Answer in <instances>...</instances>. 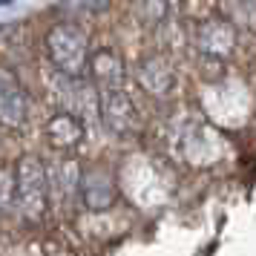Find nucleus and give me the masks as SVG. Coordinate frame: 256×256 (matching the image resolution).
I'll use <instances>...</instances> for the list:
<instances>
[{"label": "nucleus", "instance_id": "nucleus-1", "mask_svg": "<svg viewBox=\"0 0 256 256\" xmlns=\"http://www.w3.org/2000/svg\"><path fill=\"white\" fill-rule=\"evenodd\" d=\"M44 52L60 78H84L86 75L90 38L78 24H72V20L52 24L44 35Z\"/></svg>", "mask_w": 256, "mask_h": 256}, {"label": "nucleus", "instance_id": "nucleus-2", "mask_svg": "<svg viewBox=\"0 0 256 256\" xmlns=\"http://www.w3.org/2000/svg\"><path fill=\"white\" fill-rule=\"evenodd\" d=\"M14 176V204L20 210V216L29 222H38L46 216L49 210V173L46 164L38 156L26 152L20 156L12 167Z\"/></svg>", "mask_w": 256, "mask_h": 256}, {"label": "nucleus", "instance_id": "nucleus-3", "mask_svg": "<svg viewBox=\"0 0 256 256\" xmlns=\"http://www.w3.org/2000/svg\"><path fill=\"white\" fill-rule=\"evenodd\" d=\"M98 118L106 127V132L118 138H127L138 130V106L124 86L98 92Z\"/></svg>", "mask_w": 256, "mask_h": 256}, {"label": "nucleus", "instance_id": "nucleus-4", "mask_svg": "<svg viewBox=\"0 0 256 256\" xmlns=\"http://www.w3.org/2000/svg\"><path fill=\"white\" fill-rule=\"evenodd\" d=\"M196 49L213 60H228L239 49V29L224 18H208L196 26Z\"/></svg>", "mask_w": 256, "mask_h": 256}, {"label": "nucleus", "instance_id": "nucleus-5", "mask_svg": "<svg viewBox=\"0 0 256 256\" xmlns=\"http://www.w3.org/2000/svg\"><path fill=\"white\" fill-rule=\"evenodd\" d=\"M127 60L124 55L118 52L116 46H98V49H90L86 55V75L92 86L101 92V90H118L127 84Z\"/></svg>", "mask_w": 256, "mask_h": 256}, {"label": "nucleus", "instance_id": "nucleus-6", "mask_svg": "<svg viewBox=\"0 0 256 256\" xmlns=\"http://www.w3.org/2000/svg\"><path fill=\"white\" fill-rule=\"evenodd\" d=\"M78 198L86 210L92 213H104L118 202V184L116 176L106 167H81V178H78Z\"/></svg>", "mask_w": 256, "mask_h": 256}, {"label": "nucleus", "instance_id": "nucleus-7", "mask_svg": "<svg viewBox=\"0 0 256 256\" xmlns=\"http://www.w3.org/2000/svg\"><path fill=\"white\" fill-rule=\"evenodd\" d=\"M29 118V92L14 70L0 66V127L20 130Z\"/></svg>", "mask_w": 256, "mask_h": 256}, {"label": "nucleus", "instance_id": "nucleus-8", "mask_svg": "<svg viewBox=\"0 0 256 256\" xmlns=\"http://www.w3.org/2000/svg\"><path fill=\"white\" fill-rule=\"evenodd\" d=\"M136 81H138V86L147 95H152V98H170V92L176 90L178 75H176L173 60L167 58V55L150 52V55H144V58L138 60V66H136Z\"/></svg>", "mask_w": 256, "mask_h": 256}, {"label": "nucleus", "instance_id": "nucleus-9", "mask_svg": "<svg viewBox=\"0 0 256 256\" xmlns=\"http://www.w3.org/2000/svg\"><path fill=\"white\" fill-rule=\"evenodd\" d=\"M44 138H46V144L52 150L70 156V152H75L84 144V138H86L84 118L78 116V112H72V110H58V112H52V116L46 118V124H44Z\"/></svg>", "mask_w": 256, "mask_h": 256}, {"label": "nucleus", "instance_id": "nucleus-10", "mask_svg": "<svg viewBox=\"0 0 256 256\" xmlns=\"http://www.w3.org/2000/svg\"><path fill=\"white\" fill-rule=\"evenodd\" d=\"M170 18V3L167 0H138L136 3V20L144 29H158Z\"/></svg>", "mask_w": 256, "mask_h": 256}, {"label": "nucleus", "instance_id": "nucleus-11", "mask_svg": "<svg viewBox=\"0 0 256 256\" xmlns=\"http://www.w3.org/2000/svg\"><path fill=\"white\" fill-rule=\"evenodd\" d=\"M78 178H81V167H78V162H72V158H66V162L58 164V173H55V184H58V193L60 196H78Z\"/></svg>", "mask_w": 256, "mask_h": 256}, {"label": "nucleus", "instance_id": "nucleus-12", "mask_svg": "<svg viewBox=\"0 0 256 256\" xmlns=\"http://www.w3.org/2000/svg\"><path fill=\"white\" fill-rule=\"evenodd\" d=\"M14 204V176L9 167H0V213Z\"/></svg>", "mask_w": 256, "mask_h": 256}, {"label": "nucleus", "instance_id": "nucleus-13", "mask_svg": "<svg viewBox=\"0 0 256 256\" xmlns=\"http://www.w3.org/2000/svg\"><path fill=\"white\" fill-rule=\"evenodd\" d=\"M66 9H75L81 14H98L110 9V0H64Z\"/></svg>", "mask_w": 256, "mask_h": 256}, {"label": "nucleus", "instance_id": "nucleus-14", "mask_svg": "<svg viewBox=\"0 0 256 256\" xmlns=\"http://www.w3.org/2000/svg\"><path fill=\"white\" fill-rule=\"evenodd\" d=\"M236 3H250V0H236Z\"/></svg>", "mask_w": 256, "mask_h": 256}, {"label": "nucleus", "instance_id": "nucleus-15", "mask_svg": "<svg viewBox=\"0 0 256 256\" xmlns=\"http://www.w3.org/2000/svg\"><path fill=\"white\" fill-rule=\"evenodd\" d=\"M3 3H9V0H0V6H3Z\"/></svg>", "mask_w": 256, "mask_h": 256}]
</instances>
